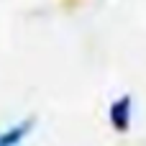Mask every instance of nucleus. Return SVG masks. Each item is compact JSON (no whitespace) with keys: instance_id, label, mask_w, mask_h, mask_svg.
Returning a JSON list of instances; mask_svg holds the SVG:
<instances>
[{"instance_id":"1","label":"nucleus","mask_w":146,"mask_h":146,"mask_svg":"<svg viewBox=\"0 0 146 146\" xmlns=\"http://www.w3.org/2000/svg\"><path fill=\"white\" fill-rule=\"evenodd\" d=\"M131 105H133L131 95H123V98L110 103L108 118H110V126H113L115 133H128V128H131Z\"/></svg>"},{"instance_id":"2","label":"nucleus","mask_w":146,"mask_h":146,"mask_svg":"<svg viewBox=\"0 0 146 146\" xmlns=\"http://www.w3.org/2000/svg\"><path fill=\"white\" fill-rule=\"evenodd\" d=\"M33 126H36V115H28L26 121L15 123L13 128H8L5 133H0V146H18L31 131H33Z\"/></svg>"}]
</instances>
